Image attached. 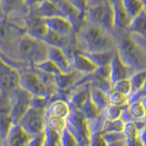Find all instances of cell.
Listing matches in <instances>:
<instances>
[{"mask_svg":"<svg viewBox=\"0 0 146 146\" xmlns=\"http://www.w3.org/2000/svg\"><path fill=\"white\" fill-rule=\"evenodd\" d=\"M78 39L81 52L100 53L116 49V39L104 27L87 21L81 23L78 29Z\"/></svg>","mask_w":146,"mask_h":146,"instance_id":"cell-1","label":"cell"},{"mask_svg":"<svg viewBox=\"0 0 146 146\" xmlns=\"http://www.w3.org/2000/svg\"><path fill=\"white\" fill-rule=\"evenodd\" d=\"M116 51L121 61L134 73L144 70L145 48L136 43L131 36H123L116 42Z\"/></svg>","mask_w":146,"mask_h":146,"instance_id":"cell-2","label":"cell"},{"mask_svg":"<svg viewBox=\"0 0 146 146\" xmlns=\"http://www.w3.org/2000/svg\"><path fill=\"white\" fill-rule=\"evenodd\" d=\"M17 49L22 60L34 67L48 58V46L43 40L31 38L27 35L22 36Z\"/></svg>","mask_w":146,"mask_h":146,"instance_id":"cell-3","label":"cell"},{"mask_svg":"<svg viewBox=\"0 0 146 146\" xmlns=\"http://www.w3.org/2000/svg\"><path fill=\"white\" fill-rule=\"evenodd\" d=\"M47 123V113L42 106L32 104L17 124L29 136H34L45 131Z\"/></svg>","mask_w":146,"mask_h":146,"instance_id":"cell-4","label":"cell"},{"mask_svg":"<svg viewBox=\"0 0 146 146\" xmlns=\"http://www.w3.org/2000/svg\"><path fill=\"white\" fill-rule=\"evenodd\" d=\"M19 87L33 98L44 100L48 97L47 86L36 72L29 70L19 72Z\"/></svg>","mask_w":146,"mask_h":146,"instance_id":"cell-5","label":"cell"},{"mask_svg":"<svg viewBox=\"0 0 146 146\" xmlns=\"http://www.w3.org/2000/svg\"><path fill=\"white\" fill-rule=\"evenodd\" d=\"M10 99V118L14 124L19 121L22 116L27 111L33 102V97L20 87L9 94Z\"/></svg>","mask_w":146,"mask_h":146,"instance_id":"cell-6","label":"cell"},{"mask_svg":"<svg viewBox=\"0 0 146 146\" xmlns=\"http://www.w3.org/2000/svg\"><path fill=\"white\" fill-rule=\"evenodd\" d=\"M19 88V71L0 55V95H9Z\"/></svg>","mask_w":146,"mask_h":146,"instance_id":"cell-7","label":"cell"},{"mask_svg":"<svg viewBox=\"0 0 146 146\" xmlns=\"http://www.w3.org/2000/svg\"><path fill=\"white\" fill-rule=\"evenodd\" d=\"M55 4L61 12L62 17L70 23L74 30L79 29L81 23L83 22V14L68 0H56Z\"/></svg>","mask_w":146,"mask_h":146,"instance_id":"cell-8","label":"cell"},{"mask_svg":"<svg viewBox=\"0 0 146 146\" xmlns=\"http://www.w3.org/2000/svg\"><path fill=\"white\" fill-rule=\"evenodd\" d=\"M27 35L36 39L42 40L44 36L47 35L48 29L46 25L45 19L35 14L29 12L26 20Z\"/></svg>","mask_w":146,"mask_h":146,"instance_id":"cell-9","label":"cell"},{"mask_svg":"<svg viewBox=\"0 0 146 146\" xmlns=\"http://www.w3.org/2000/svg\"><path fill=\"white\" fill-rule=\"evenodd\" d=\"M109 68H110V82H111V86L117 81L129 79L134 73L129 67H127L121 61L120 57L118 56L117 51L109 64Z\"/></svg>","mask_w":146,"mask_h":146,"instance_id":"cell-10","label":"cell"},{"mask_svg":"<svg viewBox=\"0 0 146 146\" xmlns=\"http://www.w3.org/2000/svg\"><path fill=\"white\" fill-rule=\"evenodd\" d=\"M47 58L58 68V70L60 73L67 74V73H70L73 70L71 68L70 57L65 51H63L60 48L48 47Z\"/></svg>","mask_w":146,"mask_h":146,"instance_id":"cell-11","label":"cell"},{"mask_svg":"<svg viewBox=\"0 0 146 146\" xmlns=\"http://www.w3.org/2000/svg\"><path fill=\"white\" fill-rule=\"evenodd\" d=\"M70 59L72 70L80 74H93L98 68V67L82 52H73Z\"/></svg>","mask_w":146,"mask_h":146,"instance_id":"cell-12","label":"cell"},{"mask_svg":"<svg viewBox=\"0 0 146 146\" xmlns=\"http://www.w3.org/2000/svg\"><path fill=\"white\" fill-rule=\"evenodd\" d=\"M112 8L113 27L119 30H125L129 26L131 18L128 16L123 8L121 0H110Z\"/></svg>","mask_w":146,"mask_h":146,"instance_id":"cell-13","label":"cell"},{"mask_svg":"<svg viewBox=\"0 0 146 146\" xmlns=\"http://www.w3.org/2000/svg\"><path fill=\"white\" fill-rule=\"evenodd\" d=\"M46 25H47L48 30L62 36H71L74 29L72 25L68 22L66 18L62 17H53L48 18H44Z\"/></svg>","mask_w":146,"mask_h":146,"instance_id":"cell-14","label":"cell"},{"mask_svg":"<svg viewBox=\"0 0 146 146\" xmlns=\"http://www.w3.org/2000/svg\"><path fill=\"white\" fill-rule=\"evenodd\" d=\"M42 40L48 47L60 48L66 53L68 52V49L71 44V36H62L57 33H54V32L50 30L48 31L47 35L44 36V38Z\"/></svg>","mask_w":146,"mask_h":146,"instance_id":"cell-15","label":"cell"},{"mask_svg":"<svg viewBox=\"0 0 146 146\" xmlns=\"http://www.w3.org/2000/svg\"><path fill=\"white\" fill-rule=\"evenodd\" d=\"M29 135L18 124H14L6 138L7 146H27Z\"/></svg>","mask_w":146,"mask_h":146,"instance_id":"cell-16","label":"cell"},{"mask_svg":"<svg viewBox=\"0 0 146 146\" xmlns=\"http://www.w3.org/2000/svg\"><path fill=\"white\" fill-rule=\"evenodd\" d=\"M35 15L42 18H48L53 17H62L61 12L59 11L57 5L53 2H49L48 0H43L38 7L31 9L29 11Z\"/></svg>","mask_w":146,"mask_h":146,"instance_id":"cell-17","label":"cell"},{"mask_svg":"<svg viewBox=\"0 0 146 146\" xmlns=\"http://www.w3.org/2000/svg\"><path fill=\"white\" fill-rule=\"evenodd\" d=\"M123 132L125 135L126 146H144L143 140L141 137V131L137 128L135 123H126Z\"/></svg>","mask_w":146,"mask_h":146,"instance_id":"cell-18","label":"cell"},{"mask_svg":"<svg viewBox=\"0 0 146 146\" xmlns=\"http://www.w3.org/2000/svg\"><path fill=\"white\" fill-rule=\"evenodd\" d=\"M127 30L130 32V34L145 36V9L131 18Z\"/></svg>","mask_w":146,"mask_h":146,"instance_id":"cell-19","label":"cell"},{"mask_svg":"<svg viewBox=\"0 0 146 146\" xmlns=\"http://www.w3.org/2000/svg\"><path fill=\"white\" fill-rule=\"evenodd\" d=\"M46 113H47V116L68 119L70 114V109L68 103L59 100L50 104L49 108L48 109V111H46Z\"/></svg>","mask_w":146,"mask_h":146,"instance_id":"cell-20","label":"cell"},{"mask_svg":"<svg viewBox=\"0 0 146 146\" xmlns=\"http://www.w3.org/2000/svg\"><path fill=\"white\" fill-rule=\"evenodd\" d=\"M80 73L77 72L75 70H72L70 73H67V74L58 73V74L53 77V80H54V83L58 86V88L64 90L68 88V87H70V85H72L75 81H77L78 75H80Z\"/></svg>","mask_w":146,"mask_h":146,"instance_id":"cell-21","label":"cell"},{"mask_svg":"<svg viewBox=\"0 0 146 146\" xmlns=\"http://www.w3.org/2000/svg\"><path fill=\"white\" fill-rule=\"evenodd\" d=\"M123 8L131 18L134 17L138 14L145 9L143 0H121Z\"/></svg>","mask_w":146,"mask_h":146,"instance_id":"cell-22","label":"cell"},{"mask_svg":"<svg viewBox=\"0 0 146 146\" xmlns=\"http://www.w3.org/2000/svg\"><path fill=\"white\" fill-rule=\"evenodd\" d=\"M125 121L122 119H117V120H105L102 122V134L104 133H113V132H123L125 128Z\"/></svg>","mask_w":146,"mask_h":146,"instance_id":"cell-23","label":"cell"},{"mask_svg":"<svg viewBox=\"0 0 146 146\" xmlns=\"http://www.w3.org/2000/svg\"><path fill=\"white\" fill-rule=\"evenodd\" d=\"M90 98L92 103L94 104V106L98 109L99 111L100 110L103 111L105 106L108 104L106 92L98 88H95V87L90 90Z\"/></svg>","mask_w":146,"mask_h":146,"instance_id":"cell-24","label":"cell"},{"mask_svg":"<svg viewBox=\"0 0 146 146\" xmlns=\"http://www.w3.org/2000/svg\"><path fill=\"white\" fill-rule=\"evenodd\" d=\"M22 6H25L24 0H0V10L6 16L19 11Z\"/></svg>","mask_w":146,"mask_h":146,"instance_id":"cell-25","label":"cell"},{"mask_svg":"<svg viewBox=\"0 0 146 146\" xmlns=\"http://www.w3.org/2000/svg\"><path fill=\"white\" fill-rule=\"evenodd\" d=\"M146 73L145 70L137 71L133 73L130 78L129 80L131 82V93H137L140 92L141 90L144 89V82H145V78H146Z\"/></svg>","mask_w":146,"mask_h":146,"instance_id":"cell-26","label":"cell"},{"mask_svg":"<svg viewBox=\"0 0 146 146\" xmlns=\"http://www.w3.org/2000/svg\"><path fill=\"white\" fill-rule=\"evenodd\" d=\"M106 97L108 100V104L115 105V106L121 108L125 106L128 102V97L121 94L116 90H114L112 88L106 91Z\"/></svg>","mask_w":146,"mask_h":146,"instance_id":"cell-27","label":"cell"},{"mask_svg":"<svg viewBox=\"0 0 146 146\" xmlns=\"http://www.w3.org/2000/svg\"><path fill=\"white\" fill-rule=\"evenodd\" d=\"M46 126L50 130L60 134L67 127V119L58 118L54 116H47V123Z\"/></svg>","mask_w":146,"mask_h":146,"instance_id":"cell-28","label":"cell"},{"mask_svg":"<svg viewBox=\"0 0 146 146\" xmlns=\"http://www.w3.org/2000/svg\"><path fill=\"white\" fill-rule=\"evenodd\" d=\"M128 111L130 112V116L131 118L137 119V120L143 119L145 115L144 98H143L141 100H133L132 103H131L129 111Z\"/></svg>","mask_w":146,"mask_h":146,"instance_id":"cell-29","label":"cell"},{"mask_svg":"<svg viewBox=\"0 0 146 146\" xmlns=\"http://www.w3.org/2000/svg\"><path fill=\"white\" fill-rule=\"evenodd\" d=\"M35 68L38 71L45 73V74H47V75L52 76V77L56 76L57 74H58V73H60L59 70H58V68L55 66L51 61L48 60V58L42 62L36 64V65L35 66Z\"/></svg>","mask_w":146,"mask_h":146,"instance_id":"cell-30","label":"cell"},{"mask_svg":"<svg viewBox=\"0 0 146 146\" xmlns=\"http://www.w3.org/2000/svg\"><path fill=\"white\" fill-rule=\"evenodd\" d=\"M59 145L60 146H79L80 143L76 137L67 128L59 134Z\"/></svg>","mask_w":146,"mask_h":146,"instance_id":"cell-31","label":"cell"},{"mask_svg":"<svg viewBox=\"0 0 146 146\" xmlns=\"http://www.w3.org/2000/svg\"><path fill=\"white\" fill-rule=\"evenodd\" d=\"M103 111L106 120H117V119H121L122 109L115 105L107 104L103 109Z\"/></svg>","mask_w":146,"mask_h":146,"instance_id":"cell-32","label":"cell"},{"mask_svg":"<svg viewBox=\"0 0 146 146\" xmlns=\"http://www.w3.org/2000/svg\"><path fill=\"white\" fill-rule=\"evenodd\" d=\"M112 89L121 94L126 96V97H129L131 94V86L129 79L115 82L114 84H112Z\"/></svg>","mask_w":146,"mask_h":146,"instance_id":"cell-33","label":"cell"},{"mask_svg":"<svg viewBox=\"0 0 146 146\" xmlns=\"http://www.w3.org/2000/svg\"><path fill=\"white\" fill-rule=\"evenodd\" d=\"M107 141H105L100 131H96L90 133V146H107Z\"/></svg>","mask_w":146,"mask_h":146,"instance_id":"cell-34","label":"cell"},{"mask_svg":"<svg viewBox=\"0 0 146 146\" xmlns=\"http://www.w3.org/2000/svg\"><path fill=\"white\" fill-rule=\"evenodd\" d=\"M46 131L40 132V133L30 136L27 146H44L46 143Z\"/></svg>","mask_w":146,"mask_h":146,"instance_id":"cell-35","label":"cell"},{"mask_svg":"<svg viewBox=\"0 0 146 146\" xmlns=\"http://www.w3.org/2000/svg\"><path fill=\"white\" fill-rule=\"evenodd\" d=\"M42 1L43 0H24V3H25V6L27 7H29L31 10V9L38 7Z\"/></svg>","mask_w":146,"mask_h":146,"instance_id":"cell-36","label":"cell"},{"mask_svg":"<svg viewBox=\"0 0 146 146\" xmlns=\"http://www.w3.org/2000/svg\"><path fill=\"white\" fill-rule=\"evenodd\" d=\"M48 1H49V2H53V3H55V2H56V0H48Z\"/></svg>","mask_w":146,"mask_h":146,"instance_id":"cell-37","label":"cell"},{"mask_svg":"<svg viewBox=\"0 0 146 146\" xmlns=\"http://www.w3.org/2000/svg\"><path fill=\"white\" fill-rule=\"evenodd\" d=\"M1 16H3V14H2L1 10H0V18H1Z\"/></svg>","mask_w":146,"mask_h":146,"instance_id":"cell-38","label":"cell"}]
</instances>
